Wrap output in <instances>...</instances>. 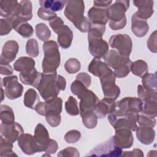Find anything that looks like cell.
I'll return each instance as SVG.
<instances>
[{"label":"cell","mask_w":157,"mask_h":157,"mask_svg":"<svg viewBox=\"0 0 157 157\" xmlns=\"http://www.w3.org/2000/svg\"><path fill=\"white\" fill-rule=\"evenodd\" d=\"M33 86L37 88L42 98L47 101L56 97L61 90H65L66 81L62 75L57 74V72L54 74L38 72Z\"/></svg>","instance_id":"obj_1"},{"label":"cell","mask_w":157,"mask_h":157,"mask_svg":"<svg viewBox=\"0 0 157 157\" xmlns=\"http://www.w3.org/2000/svg\"><path fill=\"white\" fill-rule=\"evenodd\" d=\"M85 4L82 0L67 1L64 13L81 32H88L91 26L90 20L84 16Z\"/></svg>","instance_id":"obj_2"},{"label":"cell","mask_w":157,"mask_h":157,"mask_svg":"<svg viewBox=\"0 0 157 157\" xmlns=\"http://www.w3.org/2000/svg\"><path fill=\"white\" fill-rule=\"evenodd\" d=\"M72 93L80 100L79 104L80 115L88 112L93 111L99 99L94 92L88 90L81 82L75 79L71 86Z\"/></svg>","instance_id":"obj_3"},{"label":"cell","mask_w":157,"mask_h":157,"mask_svg":"<svg viewBox=\"0 0 157 157\" xmlns=\"http://www.w3.org/2000/svg\"><path fill=\"white\" fill-rule=\"evenodd\" d=\"M44 57L42 63L43 73L54 74L60 64V53L57 43L52 40L43 44Z\"/></svg>","instance_id":"obj_4"},{"label":"cell","mask_w":157,"mask_h":157,"mask_svg":"<svg viewBox=\"0 0 157 157\" xmlns=\"http://www.w3.org/2000/svg\"><path fill=\"white\" fill-rule=\"evenodd\" d=\"M129 7V1L127 0H117L109 7V26L114 30L124 28L126 25L125 12Z\"/></svg>","instance_id":"obj_5"},{"label":"cell","mask_w":157,"mask_h":157,"mask_svg":"<svg viewBox=\"0 0 157 157\" xmlns=\"http://www.w3.org/2000/svg\"><path fill=\"white\" fill-rule=\"evenodd\" d=\"M107 65L114 70L116 77L123 78L126 77L131 71V61L129 58H125L115 50H110L104 57Z\"/></svg>","instance_id":"obj_6"},{"label":"cell","mask_w":157,"mask_h":157,"mask_svg":"<svg viewBox=\"0 0 157 157\" xmlns=\"http://www.w3.org/2000/svg\"><path fill=\"white\" fill-rule=\"evenodd\" d=\"M15 71L20 72V81L27 85H33L38 72L35 68V61L30 57L21 56L13 64Z\"/></svg>","instance_id":"obj_7"},{"label":"cell","mask_w":157,"mask_h":157,"mask_svg":"<svg viewBox=\"0 0 157 157\" xmlns=\"http://www.w3.org/2000/svg\"><path fill=\"white\" fill-rule=\"evenodd\" d=\"M142 107L143 102L140 98L126 97L115 102L114 110L111 113L115 117H121L129 112L140 113Z\"/></svg>","instance_id":"obj_8"},{"label":"cell","mask_w":157,"mask_h":157,"mask_svg":"<svg viewBox=\"0 0 157 157\" xmlns=\"http://www.w3.org/2000/svg\"><path fill=\"white\" fill-rule=\"evenodd\" d=\"M109 44L112 48H115L120 55L129 58L132 49V42L131 37L126 34H118L112 36Z\"/></svg>","instance_id":"obj_9"},{"label":"cell","mask_w":157,"mask_h":157,"mask_svg":"<svg viewBox=\"0 0 157 157\" xmlns=\"http://www.w3.org/2000/svg\"><path fill=\"white\" fill-rule=\"evenodd\" d=\"M122 149L114 142L112 137L109 140L100 144L93 148L86 156L118 157L122 155Z\"/></svg>","instance_id":"obj_10"},{"label":"cell","mask_w":157,"mask_h":157,"mask_svg":"<svg viewBox=\"0 0 157 157\" xmlns=\"http://www.w3.org/2000/svg\"><path fill=\"white\" fill-rule=\"evenodd\" d=\"M139 113L129 112L125 116L115 117L112 113L108 115L107 119L115 129L120 128H126L132 131H136L137 128V120Z\"/></svg>","instance_id":"obj_11"},{"label":"cell","mask_w":157,"mask_h":157,"mask_svg":"<svg viewBox=\"0 0 157 157\" xmlns=\"http://www.w3.org/2000/svg\"><path fill=\"white\" fill-rule=\"evenodd\" d=\"M2 83L4 87L5 95L9 99L14 100L21 96L23 86L18 82L16 75H9L2 78Z\"/></svg>","instance_id":"obj_12"},{"label":"cell","mask_w":157,"mask_h":157,"mask_svg":"<svg viewBox=\"0 0 157 157\" xmlns=\"http://www.w3.org/2000/svg\"><path fill=\"white\" fill-rule=\"evenodd\" d=\"M115 78L113 72L99 78L104 98L114 101L118 98L120 94V89L115 84Z\"/></svg>","instance_id":"obj_13"},{"label":"cell","mask_w":157,"mask_h":157,"mask_svg":"<svg viewBox=\"0 0 157 157\" xmlns=\"http://www.w3.org/2000/svg\"><path fill=\"white\" fill-rule=\"evenodd\" d=\"M63 107V100L59 97H55L45 102H39L35 107L36 112L42 116L48 113H61Z\"/></svg>","instance_id":"obj_14"},{"label":"cell","mask_w":157,"mask_h":157,"mask_svg":"<svg viewBox=\"0 0 157 157\" xmlns=\"http://www.w3.org/2000/svg\"><path fill=\"white\" fill-rule=\"evenodd\" d=\"M88 49L91 55L95 58L101 59L106 56L109 52V44L102 37L88 39Z\"/></svg>","instance_id":"obj_15"},{"label":"cell","mask_w":157,"mask_h":157,"mask_svg":"<svg viewBox=\"0 0 157 157\" xmlns=\"http://www.w3.org/2000/svg\"><path fill=\"white\" fill-rule=\"evenodd\" d=\"M115 133L112 139L115 144L121 149L131 148L134 142L132 131L126 128H120L115 129Z\"/></svg>","instance_id":"obj_16"},{"label":"cell","mask_w":157,"mask_h":157,"mask_svg":"<svg viewBox=\"0 0 157 157\" xmlns=\"http://www.w3.org/2000/svg\"><path fill=\"white\" fill-rule=\"evenodd\" d=\"M0 132L7 140L13 143L18 140L20 137L24 134L23 127L18 123L14 122L10 124L1 123L0 125Z\"/></svg>","instance_id":"obj_17"},{"label":"cell","mask_w":157,"mask_h":157,"mask_svg":"<svg viewBox=\"0 0 157 157\" xmlns=\"http://www.w3.org/2000/svg\"><path fill=\"white\" fill-rule=\"evenodd\" d=\"M18 144L22 151L26 155H31L39 152L34 136L30 134H22L18 140Z\"/></svg>","instance_id":"obj_18"},{"label":"cell","mask_w":157,"mask_h":157,"mask_svg":"<svg viewBox=\"0 0 157 157\" xmlns=\"http://www.w3.org/2000/svg\"><path fill=\"white\" fill-rule=\"evenodd\" d=\"M108 9L92 7L88 12V19L91 23L105 25L109 20Z\"/></svg>","instance_id":"obj_19"},{"label":"cell","mask_w":157,"mask_h":157,"mask_svg":"<svg viewBox=\"0 0 157 157\" xmlns=\"http://www.w3.org/2000/svg\"><path fill=\"white\" fill-rule=\"evenodd\" d=\"M34 138L39 152L45 151L50 140V136L47 129L43 124L40 123L37 124L34 130Z\"/></svg>","instance_id":"obj_20"},{"label":"cell","mask_w":157,"mask_h":157,"mask_svg":"<svg viewBox=\"0 0 157 157\" xmlns=\"http://www.w3.org/2000/svg\"><path fill=\"white\" fill-rule=\"evenodd\" d=\"M19 46L15 40H10L7 41L3 45L0 61L9 63L13 61L18 52Z\"/></svg>","instance_id":"obj_21"},{"label":"cell","mask_w":157,"mask_h":157,"mask_svg":"<svg viewBox=\"0 0 157 157\" xmlns=\"http://www.w3.org/2000/svg\"><path fill=\"white\" fill-rule=\"evenodd\" d=\"M133 3L136 7L138 8V10L135 13L137 17L147 20L153 15L154 2L151 0H141L133 1Z\"/></svg>","instance_id":"obj_22"},{"label":"cell","mask_w":157,"mask_h":157,"mask_svg":"<svg viewBox=\"0 0 157 157\" xmlns=\"http://www.w3.org/2000/svg\"><path fill=\"white\" fill-rule=\"evenodd\" d=\"M115 104V102L114 100L104 98L97 104L93 112L98 118H105L107 115L111 113L113 111Z\"/></svg>","instance_id":"obj_23"},{"label":"cell","mask_w":157,"mask_h":157,"mask_svg":"<svg viewBox=\"0 0 157 157\" xmlns=\"http://www.w3.org/2000/svg\"><path fill=\"white\" fill-rule=\"evenodd\" d=\"M10 17H15L21 21H27L31 20L33 17L31 2L28 0L21 1L18 3L15 13Z\"/></svg>","instance_id":"obj_24"},{"label":"cell","mask_w":157,"mask_h":157,"mask_svg":"<svg viewBox=\"0 0 157 157\" xmlns=\"http://www.w3.org/2000/svg\"><path fill=\"white\" fill-rule=\"evenodd\" d=\"M88 70L93 75L99 78L113 72L105 62L95 58L89 64Z\"/></svg>","instance_id":"obj_25"},{"label":"cell","mask_w":157,"mask_h":157,"mask_svg":"<svg viewBox=\"0 0 157 157\" xmlns=\"http://www.w3.org/2000/svg\"><path fill=\"white\" fill-rule=\"evenodd\" d=\"M149 26L147 20L137 17L135 13L131 17V31L138 37L145 36L148 33Z\"/></svg>","instance_id":"obj_26"},{"label":"cell","mask_w":157,"mask_h":157,"mask_svg":"<svg viewBox=\"0 0 157 157\" xmlns=\"http://www.w3.org/2000/svg\"><path fill=\"white\" fill-rule=\"evenodd\" d=\"M55 33L58 34V42L61 48L67 49L70 47L73 39V33L67 25H63Z\"/></svg>","instance_id":"obj_27"},{"label":"cell","mask_w":157,"mask_h":157,"mask_svg":"<svg viewBox=\"0 0 157 157\" xmlns=\"http://www.w3.org/2000/svg\"><path fill=\"white\" fill-rule=\"evenodd\" d=\"M136 131L137 139L144 145H150L155 140V131L153 128L139 126Z\"/></svg>","instance_id":"obj_28"},{"label":"cell","mask_w":157,"mask_h":157,"mask_svg":"<svg viewBox=\"0 0 157 157\" xmlns=\"http://www.w3.org/2000/svg\"><path fill=\"white\" fill-rule=\"evenodd\" d=\"M18 2L16 0H2L0 1V15L6 18L13 15L17 9Z\"/></svg>","instance_id":"obj_29"},{"label":"cell","mask_w":157,"mask_h":157,"mask_svg":"<svg viewBox=\"0 0 157 157\" xmlns=\"http://www.w3.org/2000/svg\"><path fill=\"white\" fill-rule=\"evenodd\" d=\"M39 102V96L34 89L29 88L26 91L24 96L23 104L26 107L34 109L36 105Z\"/></svg>","instance_id":"obj_30"},{"label":"cell","mask_w":157,"mask_h":157,"mask_svg":"<svg viewBox=\"0 0 157 157\" xmlns=\"http://www.w3.org/2000/svg\"><path fill=\"white\" fill-rule=\"evenodd\" d=\"M67 1L63 0H40L39 4L41 7L50 10L53 12L61 10L66 4Z\"/></svg>","instance_id":"obj_31"},{"label":"cell","mask_w":157,"mask_h":157,"mask_svg":"<svg viewBox=\"0 0 157 157\" xmlns=\"http://www.w3.org/2000/svg\"><path fill=\"white\" fill-rule=\"evenodd\" d=\"M0 118L1 122L6 124H10L14 123L15 115L12 109L7 105H1Z\"/></svg>","instance_id":"obj_32"},{"label":"cell","mask_w":157,"mask_h":157,"mask_svg":"<svg viewBox=\"0 0 157 157\" xmlns=\"http://www.w3.org/2000/svg\"><path fill=\"white\" fill-rule=\"evenodd\" d=\"M137 93L139 98L142 101H157V91L156 90H150L145 88L142 85H139L137 86Z\"/></svg>","instance_id":"obj_33"},{"label":"cell","mask_w":157,"mask_h":157,"mask_svg":"<svg viewBox=\"0 0 157 157\" xmlns=\"http://www.w3.org/2000/svg\"><path fill=\"white\" fill-rule=\"evenodd\" d=\"M13 29L21 36L26 38L31 37L34 33L33 28L27 21H20L17 23L13 26Z\"/></svg>","instance_id":"obj_34"},{"label":"cell","mask_w":157,"mask_h":157,"mask_svg":"<svg viewBox=\"0 0 157 157\" xmlns=\"http://www.w3.org/2000/svg\"><path fill=\"white\" fill-rule=\"evenodd\" d=\"M131 71L134 75L142 77L148 72V65L144 60L135 61L131 63Z\"/></svg>","instance_id":"obj_35"},{"label":"cell","mask_w":157,"mask_h":157,"mask_svg":"<svg viewBox=\"0 0 157 157\" xmlns=\"http://www.w3.org/2000/svg\"><path fill=\"white\" fill-rule=\"evenodd\" d=\"M80 117L84 126L88 129L94 128L98 123V117L93 111H88L82 115Z\"/></svg>","instance_id":"obj_36"},{"label":"cell","mask_w":157,"mask_h":157,"mask_svg":"<svg viewBox=\"0 0 157 157\" xmlns=\"http://www.w3.org/2000/svg\"><path fill=\"white\" fill-rule=\"evenodd\" d=\"M13 143L7 140L2 136H0V156H15L17 155L13 151Z\"/></svg>","instance_id":"obj_37"},{"label":"cell","mask_w":157,"mask_h":157,"mask_svg":"<svg viewBox=\"0 0 157 157\" xmlns=\"http://www.w3.org/2000/svg\"><path fill=\"white\" fill-rule=\"evenodd\" d=\"M141 114L150 118H156L157 115V101H145L143 102Z\"/></svg>","instance_id":"obj_38"},{"label":"cell","mask_w":157,"mask_h":157,"mask_svg":"<svg viewBox=\"0 0 157 157\" xmlns=\"http://www.w3.org/2000/svg\"><path fill=\"white\" fill-rule=\"evenodd\" d=\"M143 87L150 90H156V72L146 73L142 77Z\"/></svg>","instance_id":"obj_39"},{"label":"cell","mask_w":157,"mask_h":157,"mask_svg":"<svg viewBox=\"0 0 157 157\" xmlns=\"http://www.w3.org/2000/svg\"><path fill=\"white\" fill-rule=\"evenodd\" d=\"M35 31L37 37L42 41H47L51 37L50 30L48 27L43 23L36 25Z\"/></svg>","instance_id":"obj_40"},{"label":"cell","mask_w":157,"mask_h":157,"mask_svg":"<svg viewBox=\"0 0 157 157\" xmlns=\"http://www.w3.org/2000/svg\"><path fill=\"white\" fill-rule=\"evenodd\" d=\"M65 109L67 114L71 116H76L80 113L77 101L72 96H69L65 102Z\"/></svg>","instance_id":"obj_41"},{"label":"cell","mask_w":157,"mask_h":157,"mask_svg":"<svg viewBox=\"0 0 157 157\" xmlns=\"http://www.w3.org/2000/svg\"><path fill=\"white\" fill-rule=\"evenodd\" d=\"M105 31V25L92 24L88 31V39L93 37H102Z\"/></svg>","instance_id":"obj_42"},{"label":"cell","mask_w":157,"mask_h":157,"mask_svg":"<svg viewBox=\"0 0 157 157\" xmlns=\"http://www.w3.org/2000/svg\"><path fill=\"white\" fill-rule=\"evenodd\" d=\"M26 52V53L31 57H37L39 55V44L36 39H29L27 40Z\"/></svg>","instance_id":"obj_43"},{"label":"cell","mask_w":157,"mask_h":157,"mask_svg":"<svg viewBox=\"0 0 157 157\" xmlns=\"http://www.w3.org/2000/svg\"><path fill=\"white\" fill-rule=\"evenodd\" d=\"M80 67V62L77 59L74 58L67 59L64 64V68L69 74H75L78 72Z\"/></svg>","instance_id":"obj_44"},{"label":"cell","mask_w":157,"mask_h":157,"mask_svg":"<svg viewBox=\"0 0 157 157\" xmlns=\"http://www.w3.org/2000/svg\"><path fill=\"white\" fill-rule=\"evenodd\" d=\"M81 137V133L79 131L72 129L67 131L64 136V140L68 144H74L78 142Z\"/></svg>","instance_id":"obj_45"},{"label":"cell","mask_w":157,"mask_h":157,"mask_svg":"<svg viewBox=\"0 0 157 157\" xmlns=\"http://www.w3.org/2000/svg\"><path fill=\"white\" fill-rule=\"evenodd\" d=\"M156 122L155 118H150L142 114H139L137 120V123L140 126L153 128L156 125Z\"/></svg>","instance_id":"obj_46"},{"label":"cell","mask_w":157,"mask_h":157,"mask_svg":"<svg viewBox=\"0 0 157 157\" xmlns=\"http://www.w3.org/2000/svg\"><path fill=\"white\" fill-rule=\"evenodd\" d=\"M37 16L44 20H48L49 21L55 17H57L56 13L55 12L43 7L39 8L37 11Z\"/></svg>","instance_id":"obj_47"},{"label":"cell","mask_w":157,"mask_h":157,"mask_svg":"<svg viewBox=\"0 0 157 157\" xmlns=\"http://www.w3.org/2000/svg\"><path fill=\"white\" fill-rule=\"evenodd\" d=\"M46 121L52 127H56L59 125L61 117L59 113H48L45 115Z\"/></svg>","instance_id":"obj_48"},{"label":"cell","mask_w":157,"mask_h":157,"mask_svg":"<svg viewBox=\"0 0 157 157\" xmlns=\"http://www.w3.org/2000/svg\"><path fill=\"white\" fill-rule=\"evenodd\" d=\"M58 156H72V157H78L80 153L78 150L72 147H68L66 148L61 150L57 155Z\"/></svg>","instance_id":"obj_49"},{"label":"cell","mask_w":157,"mask_h":157,"mask_svg":"<svg viewBox=\"0 0 157 157\" xmlns=\"http://www.w3.org/2000/svg\"><path fill=\"white\" fill-rule=\"evenodd\" d=\"M147 47L148 49L153 53H156L157 47H156V31L153 32L147 42Z\"/></svg>","instance_id":"obj_50"},{"label":"cell","mask_w":157,"mask_h":157,"mask_svg":"<svg viewBox=\"0 0 157 157\" xmlns=\"http://www.w3.org/2000/svg\"><path fill=\"white\" fill-rule=\"evenodd\" d=\"M12 27L8 21L6 19L1 18L0 20V35L4 36L8 34L12 30Z\"/></svg>","instance_id":"obj_51"},{"label":"cell","mask_w":157,"mask_h":157,"mask_svg":"<svg viewBox=\"0 0 157 157\" xmlns=\"http://www.w3.org/2000/svg\"><path fill=\"white\" fill-rule=\"evenodd\" d=\"M76 80L81 82L86 87L88 88L91 82V78L89 74L86 72H80L76 76Z\"/></svg>","instance_id":"obj_52"},{"label":"cell","mask_w":157,"mask_h":157,"mask_svg":"<svg viewBox=\"0 0 157 157\" xmlns=\"http://www.w3.org/2000/svg\"><path fill=\"white\" fill-rule=\"evenodd\" d=\"M64 25V23L63 20L61 17H56L49 21V25L55 33H56L57 30Z\"/></svg>","instance_id":"obj_53"},{"label":"cell","mask_w":157,"mask_h":157,"mask_svg":"<svg viewBox=\"0 0 157 157\" xmlns=\"http://www.w3.org/2000/svg\"><path fill=\"white\" fill-rule=\"evenodd\" d=\"M13 72V69L9 63L0 61V73L1 75H10Z\"/></svg>","instance_id":"obj_54"},{"label":"cell","mask_w":157,"mask_h":157,"mask_svg":"<svg viewBox=\"0 0 157 157\" xmlns=\"http://www.w3.org/2000/svg\"><path fill=\"white\" fill-rule=\"evenodd\" d=\"M58 148V145L57 142L52 139H50L48 145L45 150V152L48 154H53L56 152Z\"/></svg>","instance_id":"obj_55"},{"label":"cell","mask_w":157,"mask_h":157,"mask_svg":"<svg viewBox=\"0 0 157 157\" xmlns=\"http://www.w3.org/2000/svg\"><path fill=\"white\" fill-rule=\"evenodd\" d=\"M121 156H131V157H143L144 156L143 151L139 149V148H135L134 150H132V151H123V153H122Z\"/></svg>","instance_id":"obj_56"},{"label":"cell","mask_w":157,"mask_h":157,"mask_svg":"<svg viewBox=\"0 0 157 157\" xmlns=\"http://www.w3.org/2000/svg\"><path fill=\"white\" fill-rule=\"evenodd\" d=\"M112 3L111 0L109 1H94V6L100 8L108 9Z\"/></svg>","instance_id":"obj_57"},{"label":"cell","mask_w":157,"mask_h":157,"mask_svg":"<svg viewBox=\"0 0 157 157\" xmlns=\"http://www.w3.org/2000/svg\"><path fill=\"white\" fill-rule=\"evenodd\" d=\"M1 93H2V97H1V101H2L3 100V99H4V96H3V95H4V94H5V93H4V92H3V89L2 88V87L1 88Z\"/></svg>","instance_id":"obj_58"}]
</instances>
